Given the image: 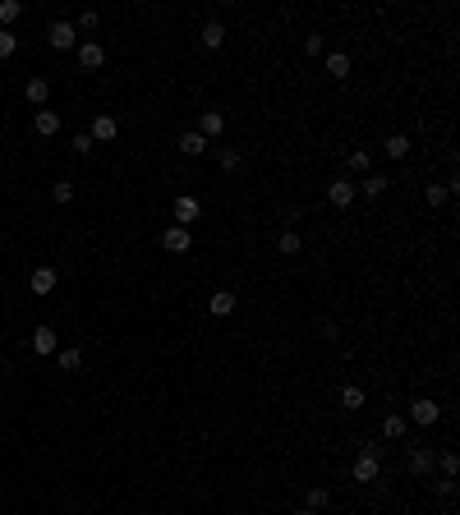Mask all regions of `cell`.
Returning a JSON list of instances; mask_svg holds the SVG:
<instances>
[{"label": "cell", "mask_w": 460, "mask_h": 515, "mask_svg": "<svg viewBox=\"0 0 460 515\" xmlns=\"http://www.w3.org/2000/svg\"><path fill=\"white\" fill-rule=\"evenodd\" d=\"M438 493L442 497H456V479H438Z\"/></svg>", "instance_id": "cell-36"}, {"label": "cell", "mask_w": 460, "mask_h": 515, "mask_svg": "<svg viewBox=\"0 0 460 515\" xmlns=\"http://www.w3.org/2000/svg\"><path fill=\"white\" fill-rule=\"evenodd\" d=\"M33 350H37V354H55V350H60V340H55L51 327H37V331H33Z\"/></svg>", "instance_id": "cell-21"}, {"label": "cell", "mask_w": 460, "mask_h": 515, "mask_svg": "<svg viewBox=\"0 0 460 515\" xmlns=\"http://www.w3.org/2000/svg\"><path fill=\"white\" fill-rule=\"evenodd\" d=\"M382 152L391 157V161H405V157H410V138H405V133H391V138L382 143Z\"/></svg>", "instance_id": "cell-22"}, {"label": "cell", "mask_w": 460, "mask_h": 515, "mask_svg": "<svg viewBox=\"0 0 460 515\" xmlns=\"http://www.w3.org/2000/svg\"><path fill=\"white\" fill-rule=\"evenodd\" d=\"M410 423H419V428H433L442 419V405H433V400H428V396H419V400H410Z\"/></svg>", "instance_id": "cell-3"}, {"label": "cell", "mask_w": 460, "mask_h": 515, "mask_svg": "<svg viewBox=\"0 0 460 515\" xmlns=\"http://www.w3.org/2000/svg\"><path fill=\"white\" fill-rule=\"evenodd\" d=\"M304 51H308V55H322V37H318V33L304 37Z\"/></svg>", "instance_id": "cell-35"}, {"label": "cell", "mask_w": 460, "mask_h": 515, "mask_svg": "<svg viewBox=\"0 0 460 515\" xmlns=\"http://www.w3.org/2000/svg\"><path fill=\"white\" fill-rule=\"evenodd\" d=\"M447 198H451V189H447V184H428V189H424V203H428V208H442Z\"/></svg>", "instance_id": "cell-27"}, {"label": "cell", "mask_w": 460, "mask_h": 515, "mask_svg": "<svg viewBox=\"0 0 460 515\" xmlns=\"http://www.w3.org/2000/svg\"><path fill=\"white\" fill-rule=\"evenodd\" d=\"M438 470H442V479H456V474H460V456H456V451L438 456Z\"/></svg>", "instance_id": "cell-28"}, {"label": "cell", "mask_w": 460, "mask_h": 515, "mask_svg": "<svg viewBox=\"0 0 460 515\" xmlns=\"http://www.w3.org/2000/svg\"><path fill=\"white\" fill-rule=\"evenodd\" d=\"M14 51H19V37H14L10 28H0V60H10Z\"/></svg>", "instance_id": "cell-32"}, {"label": "cell", "mask_w": 460, "mask_h": 515, "mask_svg": "<svg viewBox=\"0 0 460 515\" xmlns=\"http://www.w3.org/2000/svg\"><path fill=\"white\" fill-rule=\"evenodd\" d=\"M327 502H331V493L322 488V483H318V488H308V511H322Z\"/></svg>", "instance_id": "cell-33"}, {"label": "cell", "mask_w": 460, "mask_h": 515, "mask_svg": "<svg viewBox=\"0 0 460 515\" xmlns=\"http://www.w3.org/2000/svg\"><path fill=\"white\" fill-rule=\"evenodd\" d=\"M350 171H359V175L373 171V152H368V147H354V152H350Z\"/></svg>", "instance_id": "cell-26"}, {"label": "cell", "mask_w": 460, "mask_h": 515, "mask_svg": "<svg viewBox=\"0 0 460 515\" xmlns=\"http://www.w3.org/2000/svg\"><path fill=\"white\" fill-rule=\"evenodd\" d=\"M14 19H23V5H19V0H0V23L10 28Z\"/></svg>", "instance_id": "cell-29"}, {"label": "cell", "mask_w": 460, "mask_h": 515, "mask_svg": "<svg viewBox=\"0 0 460 515\" xmlns=\"http://www.w3.org/2000/svg\"><path fill=\"white\" fill-rule=\"evenodd\" d=\"M33 129L42 133V138H51V133H60V115H55V110H37V115H33Z\"/></svg>", "instance_id": "cell-19"}, {"label": "cell", "mask_w": 460, "mask_h": 515, "mask_svg": "<svg viewBox=\"0 0 460 515\" xmlns=\"http://www.w3.org/2000/svg\"><path fill=\"white\" fill-rule=\"evenodd\" d=\"M350 474H354V483H373L378 474H382V460H378V451H373V442H364V447H359V456H354Z\"/></svg>", "instance_id": "cell-1"}, {"label": "cell", "mask_w": 460, "mask_h": 515, "mask_svg": "<svg viewBox=\"0 0 460 515\" xmlns=\"http://www.w3.org/2000/svg\"><path fill=\"white\" fill-rule=\"evenodd\" d=\"M55 281H60L55 267H33V272H28V290H33V295H51Z\"/></svg>", "instance_id": "cell-9"}, {"label": "cell", "mask_w": 460, "mask_h": 515, "mask_svg": "<svg viewBox=\"0 0 460 515\" xmlns=\"http://www.w3.org/2000/svg\"><path fill=\"white\" fill-rule=\"evenodd\" d=\"M387 184H391L387 175L368 171V175H359V184H354V189H364V198H382V194H387Z\"/></svg>", "instance_id": "cell-14"}, {"label": "cell", "mask_w": 460, "mask_h": 515, "mask_svg": "<svg viewBox=\"0 0 460 515\" xmlns=\"http://www.w3.org/2000/svg\"><path fill=\"white\" fill-rule=\"evenodd\" d=\"M175 147H180V152H185V157H203V152H212V143L203 138V133H198V129L180 133V138H175Z\"/></svg>", "instance_id": "cell-11"}, {"label": "cell", "mask_w": 460, "mask_h": 515, "mask_svg": "<svg viewBox=\"0 0 460 515\" xmlns=\"http://www.w3.org/2000/svg\"><path fill=\"white\" fill-rule=\"evenodd\" d=\"M276 249H281V253H285V258H295V253H299V249H304V240H299V235H295V231H281V235H276Z\"/></svg>", "instance_id": "cell-23"}, {"label": "cell", "mask_w": 460, "mask_h": 515, "mask_svg": "<svg viewBox=\"0 0 460 515\" xmlns=\"http://www.w3.org/2000/svg\"><path fill=\"white\" fill-rule=\"evenodd\" d=\"M198 133L208 143H217L221 133H226V115H221V110H203V115H198Z\"/></svg>", "instance_id": "cell-8"}, {"label": "cell", "mask_w": 460, "mask_h": 515, "mask_svg": "<svg viewBox=\"0 0 460 515\" xmlns=\"http://www.w3.org/2000/svg\"><path fill=\"white\" fill-rule=\"evenodd\" d=\"M364 405H368V396H364V386H340V409H350V414H359Z\"/></svg>", "instance_id": "cell-18"}, {"label": "cell", "mask_w": 460, "mask_h": 515, "mask_svg": "<svg viewBox=\"0 0 460 515\" xmlns=\"http://www.w3.org/2000/svg\"><path fill=\"white\" fill-rule=\"evenodd\" d=\"M433 465H438V460H433V451H428V447H415V451L405 456V470L415 474V479H428V474H433Z\"/></svg>", "instance_id": "cell-6"}, {"label": "cell", "mask_w": 460, "mask_h": 515, "mask_svg": "<svg viewBox=\"0 0 460 515\" xmlns=\"http://www.w3.org/2000/svg\"><path fill=\"white\" fill-rule=\"evenodd\" d=\"M322 69H327V78H350V69H354V60L345 51H331L327 60H322Z\"/></svg>", "instance_id": "cell-12"}, {"label": "cell", "mask_w": 460, "mask_h": 515, "mask_svg": "<svg viewBox=\"0 0 460 515\" xmlns=\"http://www.w3.org/2000/svg\"><path fill=\"white\" fill-rule=\"evenodd\" d=\"M299 515H322V511H308V506H304V511H299Z\"/></svg>", "instance_id": "cell-37"}, {"label": "cell", "mask_w": 460, "mask_h": 515, "mask_svg": "<svg viewBox=\"0 0 460 515\" xmlns=\"http://www.w3.org/2000/svg\"><path fill=\"white\" fill-rule=\"evenodd\" d=\"M51 198L60 203V208H65V203H74V184H69V180H55V184H51Z\"/></svg>", "instance_id": "cell-31"}, {"label": "cell", "mask_w": 460, "mask_h": 515, "mask_svg": "<svg viewBox=\"0 0 460 515\" xmlns=\"http://www.w3.org/2000/svg\"><path fill=\"white\" fill-rule=\"evenodd\" d=\"M0 382H5V373H0Z\"/></svg>", "instance_id": "cell-38"}, {"label": "cell", "mask_w": 460, "mask_h": 515, "mask_svg": "<svg viewBox=\"0 0 460 515\" xmlns=\"http://www.w3.org/2000/svg\"><path fill=\"white\" fill-rule=\"evenodd\" d=\"M198 42L208 46V51H221V46H226V28H221L217 19H212V23H203V33H198Z\"/></svg>", "instance_id": "cell-16"}, {"label": "cell", "mask_w": 460, "mask_h": 515, "mask_svg": "<svg viewBox=\"0 0 460 515\" xmlns=\"http://www.w3.org/2000/svg\"><path fill=\"white\" fill-rule=\"evenodd\" d=\"M217 166H221V171H240L244 157L235 152V147H217Z\"/></svg>", "instance_id": "cell-25"}, {"label": "cell", "mask_w": 460, "mask_h": 515, "mask_svg": "<svg viewBox=\"0 0 460 515\" xmlns=\"http://www.w3.org/2000/svg\"><path fill=\"white\" fill-rule=\"evenodd\" d=\"M23 97H28V106H46V97H51V83H46L42 74H37V78H28Z\"/></svg>", "instance_id": "cell-15"}, {"label": "cell", "mask_w": 460, "mask_h": 515, "mask_svg": "<svg viewBox=\"0 0 460 515\" xmlns=\"http://www.w3.org/2000/svg\"><path fill=\"white\" fill-rule=\"evenodd\" d=\"M60 368H65V373H78V368H83V350H78V345H65V350H60Z\"/></svg>", "instance_id": "cell-24"}, {"label": "cell", "mask_w": 460, "mask_h": 515, "mask_svg": "<svg viewBox=\"0 0 460 515\" xmlns=\"http://www.w3.org/2000/svg\"><path fill=\"white\" fill-rule=\"evenodd\" d=\"M92 147H97V143H92L88 133H74V138H69V152L74 157H92Z\"/></svg>", "instance_id": "cell-30"}, {"label": "cell", "mask_w": 460, "mask_h": 515, "mask_svg": "<svg viewBox=\"0 0 460 515\" xmlns=\"http://www.w3.org/2000/svg\"><path fill=\"white\" fill-rule=\"evenodd\" d=\"M115 133H120L115 115H92V124H88V138L92 143H115Z\"/></svg>", "instance_id": "cell-5"}, {"label": "cell", "mask_w": 460, "mask_h": 515, "mask_svg": "<svg viewBox=\"0 0 460 515\" xmlns=\"http://www.w3.org/2000/svg\"><path fill=\"white\" fill-rule=\"evenodd\" d=\"M78 65H83V69H101V65H106V46H101V42H78Z\"/></svg>", "instance_id": "cell-10"}, {"label": "cell", "mask_w": 460, "mask_h": 515, "mask_svg": "<svg viewBox=\"0 0 460 515\" xmlns=\"http://www.w3.org/2000/svg\"><path fill=\"white\" fill-rule=\"evenodd\" d=\"M208 308H212V318H230V313H235V295H230V290H217V295L208 299Z\"/></svg>", "instance_id": "cell-20"}, {"label": "cell", "mask_w": 460, "mask_h": 515, "mask_svg": "<svg viewBox=\"0 0 460 515\" xmlns=\"http://www.w3.org/2000/svg\"><path fill=\"white\" fill-rule=\"evenodd\" d=\"M327 198H331V208H350L354 198H359V189H354V180H331Z\"/></svg>", "instance_id": "cell-7"}, {"label": "cell", "mask_w": 460, "mask_h": 515, "mask_svg": "<svg viewBox=\"0 0 460 515\" xmlns=\"http://www.w3.org/2000/svg\"><path fill=\"white\" fill-rule=\"evenodd\" d=\"M405 433H410V419H405V414H387V419H382V437H387V442H401Z\"/></svg>", "instance_id": "cell-17"}, {"label": "cell", "mask_w": 460, "mask_h": 515, "mask_svg": "<svg viewBox=\"0 0 460 515\" xmlns=\"http://www.w3.org/2000/svg\"><path fill=\"white\" fill-rule=\"evenodd\" d=\"M46 46H51V51H78V28L74 23H51V28H46Z\"/></svg>", "instance_id": "cell-2"}, {"label": "cell", "mask_w": 460, "mask_h": 515, "mask_svg": "<svg viewBox=\"0 0 460 515\" xmlns=\"http://www.w3.org/2000/svg\"><path fill=\"white\" fill-rule=\"evenodd\" d=\"M161 249L166 253H189V249H194V235H189L185 226H166V231H161Z\"/></svg>", "instance_id": "cell-4"}, {"label": "cell", "mask_w": 460, "mask_h": 515, "mask_svg": "<svg viewBox=\"0 0 460 515\" xmlns=\"http://www.w3.org/2000/svg\"><path fill=\"white\" fill-rule=\"evenodd\" d=\"M198 212H203V208H198V198H189V194L175 198V226H185V231H189V221H198Z\"/></svg>", "instance_id": "cell-13"}, {"label": "cell", "mask_w": 460, "mask_h": 515, "mask_svg": "<svg viewBox=\"0 0 460 515\" xmlns=\"http://www.w3.org/2000/svg\"><path fill=\"white\" fill-rule=\"evenodd\" d=\"M97 23H101V14H97V10H83L74 28H83V33H97Z\"/></svg>", "instance_id": "cell-34"}]
</instances>
